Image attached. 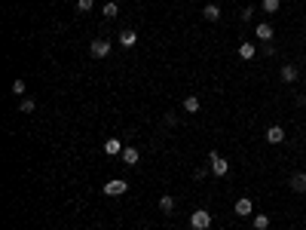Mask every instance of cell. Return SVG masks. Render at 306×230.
<instances>
[{
	"mask_svg": "<svg viewBox=\"0 0 306 230\" xmlns=\"http://www.w3.org/2000/svg\"><path fill=\"white\" fill-rule=\"evenodd\" d=\"M279 6H282V0H264V3H260V9H264L266 16H276Z\"/></svg>",
	"mask_w": 306,
	"mask_h": 230,
	"instance_id": "e0dca14e",
	"label": "cell"
},
{
	"mask_svg": "<svg viewBox=\"0 0 306 230\" xmlns=\"http://www.w3.org/2000/svg\"><path fill=\"white\" fill-rule=\"evenodd\" d=\"M199 108H202L199 95H187V98H184V111H187V114H199Z\"/></svg>",
	"mask_w": 306,
	"mask_h": 230,
	"instance_id": "2e32d148",
	"label": "cell"
},
{
	"mask_svg": "<svg viewBox=\"0 0 306 230\" xmlns=\"http://www.w3.org/2000/svg\"><path fill=\"white\" fill-rule=\"evenodd\" d=\"M202 19H205V22H218V19H221V6H218V3H205V9H202Z\"/></svg>",
	"mask_w": 306,
	"mask_h": 230,
	"instance_id": "4fadbf2b",
	"label": "cell"
},
{
	"mask_svg": "<svg viewBox=\"0 0 306 230\" xmlns=\"http://www.w3.org/2000/svg\"><path fill=\"white\" fill-rule=\"evenodd\" d=\"M117 43L122 46V49H132V46H135V43H138V34H135L132 28H126V31H122V34H120V40H117Z\"/></svg>",
	"mask_w": 306,
	"mask_h": 230,
	"instance_id": "7c38bea8",
	"label": "cell"
},
{
	"mask_svg": "<svg viewBox=\"0 0 306 230\" xmlns=\"http://www.w3.org/2000/svg\"><path fill=\"white\" fill-rule=\"evenodd\" d=\"M34 108H37V105H34V98H19V111L21 114H34Z\"/></svg>",
	"mask_w": 306,
	"mask_h": 230,
	"instance_id": "ffe728a7",
	"label": "cell"
},
{
	"mask_svg": "<svg viewBox=\"0 0 306 230\" xmlns=\"http://www.w3.org/2000/svg\"><path fill=\"white\" fill-rule=\"evenodd\" d=\"M117 13H120V3H104V19H117Z\"/></svg>",
	"mask_w": 306,
	"mask_h": 230,
	"instance_id": "44dd1931",
	"label": "cell"
},
{
	"mask_svg": "<svg viewBox=\"0 0 306 230\" xmlns=\"http://www.w3.org/2000/svg\"><path fill=\"white\" fill-rule=\"evenodd\" d=\"M251 16H254V6H245V9H242V19L248 22V19H251Z\"/></svg>",
	"mask_w": 306,
	"mask_h": 230,
	"instance_id": "cb8c5ba5",
	"label": "cell"
},
{
	"mask_svg": "<svg viewBox=\"0 0 306 230\" xmlns=\"http://www.w3.org/2000/svg\"><path fill=\"white\" fill-rule=\"evenodd\" d=\"M129 190V181L126 178H113L104 184V197H122V193Z\"/></svg>",
	"mask_w": 306,
	"mask_h": 230,
	"instance_id": "277c9868",
	"label": "cell"
},
{
	"mask_svg": "<svg viewBox=\"0 0 306 230\" xmlns=\"http://www.w3.org/2000/svg\"><path fill=\"white\" fill-rule=\"evenodd\" d=\"M254 34H257V40H264V43H269V40L276 37V31H273V25H269V22H257Z\"/></svg>",
	"mask_w": 306,
	"mask_h": 230,
	"instance_id": "52a82bcc",
	"label": "cell"
},
{
	"mask_svg": "<svg viewBox=\"0 0 306 230\" xmlns=\"http://www.w3.org/2000/svg\"><path fill=\"white\" fill-rule=\"evenodd\" d=\"M233 212L239 215V218H254V215H251V212H254V203L248 200V197H239V200H236V206H233Z\"/></svg>",
	"mask_w": 306,
	"mask_h": 230,
	"instance_id": "5b68a950",
	"label": "cell"
},
{
	"mask_svg": "<svg viewBox=\"0 0 306 230\" xmlns=\"http://www.w3.org/2000/svg\"><path fill=\"white\" fill-rule=\"evenodd\" d=\"M285 129H282V126H269L266 129V144H285Z\"/></svg>",
	"mask_w": 306,
	"mask_h": 230,
	"instance_id": "ba28073f",
	"label": "cell"
},
{
	"mask_svg": "<svg viewBox=\"0 0 306 230\" xmlns=\"http://www.w3.org/2000/svg\"><path fill=\"white\" fill-rule=\"evenodd\" d=\"M110 49H113V43L104 40V37H95L92 43H89V52H92V59H107Z\"/></svg>",
	"mask_w": 306,
	"mask_h": 230,
	"instance_id": "7a4b0ae2",
	"label": "cell"
},
{
	"mask_svg": "<svg viewBox=\"0 0 306 230\" xmlns=\"http://www.w3.org/2000/svg\"><path fill=\"white\" fill-rule=\"evenodd\" d=\"M122 151H126V144H122L120 138H107V141H104V154L107 157H120Z\"/></svg>",
	"mask_w": 306,
	"mask_h": 230,
	"instance_id": "9c48e42d",
	"label": "cell"
},
{
	"mask_svg": "<svg viewBox=\"0 0 306 230\" xmlns=\"http://www.w3.org/2000/svg\"><path fill=\"white\" fill-rule=\"evenodd\" d=\"M120 157H122V163H126V166H138L141 163V151H138V147H126Z\"/></svg>",
	"mask_w": 306,
	"mask_h": 230,
	"instance_id": "8fae6325",
	"label": "cell"
},
{
	"mask_svg": "<svg viewBox=\"0 0 306 230\" xmlns=\"http://www.w3.org/2000/svg\"><path fill=\"white\" fill-rule=\"evenodd\" d=\"M279 77H282V83H294V80L300 77V71H297V65H282Z\"/></svg>",
	"mask_w": 306,
	"mask_h": 230,
	"instance_id": "30bf717a",
	"label": "cell"
},
{
	"mask_svg": "<svg viewBox=\"0 0 306 230\" xmlns=\"http://www.w3.org/2000/svg\"><path fill=\"white\" fill-rule=\"evenodd\" d=\"M208 169H211L214 178H224L226 172H230V163H226V160H224L218 151H211V154H208Z\"/></svg>",
	"mask_w": 306,
	"mask_h": 230,
	"instance_id": "6da1fadb",
	"label": "cell"
},
{
	"mask_svg": "<svg viewBox=\"0 0 306 230\" xmlns=\"http://www.w3.org/2000/svg\"><path fill=\"white\" fill-rule=\"evenodd\" d=\"M251 227H254V230H266V227H269V215H254V218H251Z\"/></svg>",
	"mask_w": 306,
	"mask_h": 230,
	"instance_id": "ac0fdd59",
	"label": "cell"
},
{
	"mask_svg": "<svg viewBox=\"0 0 306 230\" xmlns=\"http://www.w3.org/2000/svg\"><path fill=\"white\" fill-rule=\"evenodd\" d=\"M208 172H211V169H205V166H199V169L193 172V175H196V178H205V175H208Z\"/></svg>",
	"mask_w": 306,
	"mask_h": 230,
	"instance_id": "603a6c76",
	"label": "cell"
},
{
	"mask_svg": "<svg viewBox=\"0 0 306 230\" xmlns=\"http://www.w3.org/2000/svg\"><path fill=\"white\" fill-rule=\"evenodd\" d=\"M288 190H294V193H306V172H294V175L288 178Z\"/></svg>",
	"mask_w": 306,
	"mask_h": 230,
	"instance_id": "8992f818",
	"label": "cell"
},
{
	"mask_svg": "<svg viewBox=\"0 0 306 230\" xmlns=\"http://www.w3.org/2000/svg\"><path fill=\"white\" fill-rule=\"evenodd\" d=\"M92 6H95V0H77V9H80V13H92Z\"/></svg>",
	"mask_w": 306,
	"mask_h": 230,
	"instance_id": "7402d4cb",
	"label": "cell"
},
{
	"mask_svg": "<svg viewBox=\"0 0 306 230\" xmlns=\"http://www.w3.org/2000/svg\"><path fill=\"white\" fill-rule=\"evenodd\" d=\"M264 55H276V46L273 43H264Z\"/></svg>",
	"mask_w": 306,
	"mask_h": 230,
	"instance_id": "d4e9b609",
	"label": "cell"
},
{
	"mask_svg": "<svg viewBox=\"0 0 306 230\" xmlns=\"http://www.w3.org/2000/svg\"><path fill=\"white\" fill-rule=\"evenodd\" d=\"M25 89H28L25 80H13V86H9V92H13L16 98H25Z\"/></svg>",
	"mask_w": 306,
	"mask_h": 230,
	"instance_id": "d6986e66",
	"label": "cell"
},
{
	"mask_svg": "<svg viewBox=\"0 0 306 230\" xmlns=\"http://www.w3.org/2000/svg\"><path fill=\"white\" fill-rule=\"evenodd\" d=\"M254 55H257V46H254V43H239V59L251 62Z\"/></svg>",
	"mask_w": 306,
	"mask_h": 230,
	"instance_id": "5bb4252c",
	"label": "cell"
},
{
	"mask_svg": "<svg viewBox=\"0 0 306 230\" xmlns=\"http://www.w3.org/2000/svg\"><path fill=\"white\" fill-rule=\"evenodd\" d=\"M175 206H178V203H175L172 193H163V197H160V209H163L165 215H172V212H175Z\"/></svg>",
	"mask_w": 306,
	"mask_h": 230,
	"instance_id": "9a60e30c",
	"label": "cell"
},
{
	"mask_svg": "<svg viewBox=\"0 0 306 230\" xmlns=\"http://www.w3.org/2000/svg\"><path fill=\"white\" fill-rule=\"evenodd\" d=\"M190 227L193 230H208L211 227V212L208 209H196L193 215H190Z\"/></svg>",
	"mask_w": 306,
	"mask_h": 230,
	"instance_id": "3957f363",
	"label": "cell"
}]
</instances>
